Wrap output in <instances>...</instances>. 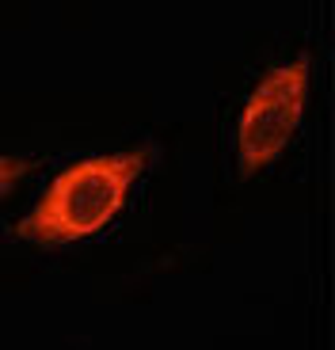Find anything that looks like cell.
Segmentation results:
<instances>
[{
  "instance_id": "6da1fadb",
  "label": "cell",
  "mask_w": 335,
  "mask_h": 350,
  "mask_svg": "<svg viewBox=\"0 0 335 350\" xmlns=\"http://www.w3.org/2000/svg\"><path fill=\"white\" fill-rule=\"evenodd\" d=\"M152 149H130V152H107V157H88L80 164L65 167L38 206L19 221L12 232L27 244L38 247H62L72 240H84L107 225L122 210L126 191L137 175L145 172Z\"/></svg>"
},
{
  "instance_id": "7a4b0ae2",
  "label": "cell",
  "mask_w": 335,
  "mask_h": 350,
  "mask_svg": "<svg viewBox=\"0 0 335 350\" xmlns=\"http://www.w3.org/2000/svg\"><path fill=\"white\" fill-rule=\"evenodd\" d=\"M305 88H309V57L274 65L252 88L237 122V172L244 179L267 167L290 145L305 111Z\"/></svg>"
},
{
  "instance_id": "3957f363",
  "label": "cell",
  "mask_w": 335,
  "mask_h": 350,
  "mask_svg": "<svg viewBox=\"0 0 335 350\" xmlns=\"http://www.w3.org/2000/svg\"><path fill=\"white\" fill-rule=\"evenodd\" d=\"M31 160H16V157H0V194H8L12 187L23 179L27 172H31Z\"/></svg>"
}]
</instances>
